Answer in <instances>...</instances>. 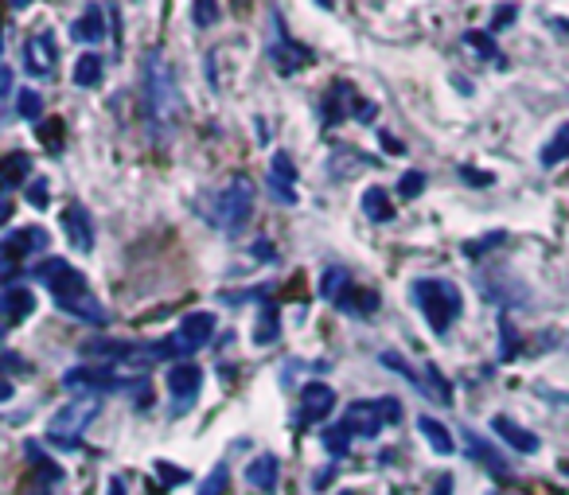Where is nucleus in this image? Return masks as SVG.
Listing matches in <instances>:
<instances>
[{
	"instance_id": "72a5a7b5",
	"label": "nucleus",
	"mask_w": 569,
	"mask_h": 495,
	"mask_svg": "<svg viewBox=\"0 0 569 495\" xmlns=\"http://www.w3.org/2000/svg\"><path fill=\"white\" fill-rule=\"evenodd\" d=\"M347 285H352V273H347V269H328V273H324V281H320V293L335 301V296H340V293L347 289Z\"/></svg>"
},
{
	"instance_id": "9d476101",
	"label": "nucleus",
	"mask_w": 569,
	"mask_h": 495,
	"mask_svg": "<svg viewBox=\"0 0 569 495\" xmlns=\"http://www.w3.org/2000/svg\"><path fill=\"white\" fill-rule=\"evenodd\" d=\"M47 246V230L43 227H24V230H12L5 242H0V266L5 269H16L20 262H28L35 250Z\"/></svg>"
},
{
	"instance_id": "f3484780",
	"label": "nucleus",
	"mask_w": 569,
	"mask_h": 495,
	"mask_svg": "<svg viewBox=\"0 0 569 495\" xmlns=\"http://www.w3.org/2000/svg\"><path fill=\"white\" fill-rule=\"evenodd\" d=\"M35 312V293L28 289V285H12V289L0 293V320L8 324H24Z\"/></svg>"
},
{
	"instance_id": "3c124183",
	"label": "nucleus",
	"mask_w": 569,
	"mask_h": 495,
	"mask_svg": "<svg viewBox=\"0 0 569 495\" xmlns=\"http://www.w3.org/2000/svg\"><path fill=\"white\" fill-rule=\"evenodd\" d=\"M5 335H8V324H5V320H0V344H5Z\"/></svg>"
},
{
	"instance_id": "c03bdc74",
	"label": "nucleus",
	"mask_w": 569,
	"mask_h": 495,
	"mask_svg": "<svg viewBox=\"0 0 569 495\" xmlns=\"http://www.w3.org/2000/svg\"><path fill=\"white\" fill-rule=\"evenodd\" d=\"M379 141H382V149L391 152V156H398V152H406V145L398 137H391V133H379Z\"/></svg>"
},
{
	"instance_id": "603ef678",
	"label": "nucleus",
	"mask_w": 569,
	"mask_h": 495,
	"mask_svg": "<svg viewBox=\"0 0 569 495\" xmlns=\"http://www.w3.org/2000/svg\"><path fill=\"white\" fill-rule=\"evenodd\" d=\"M340 495H367V491H355V488H343Z\"/></svg>"
},
{
	"instance_id": "cd10ccee",
	"label": "nucleus",
	"mask_w": 569,
	"mask_h": 495,
	"mask_svg": "<svg viewBox=\"0 0 569 495\" xmlns=\"http://www.w3.org/2000/svg\"><path fill=\"white\" fill-rule=\"evenodd\" d=\"M281 335V316H277V308L274 305H265L262 308V316H257V324H254V344L257 347H269Z\"/></svg>"
},
{
	"instance_id": "c85d7f7f",
	"label": "nucleus",
	"mask_w": 569,
	"mask_h": 495,
	"mask_svg": "<svg viewBox=\"0 0 569 495\" xmlns=\"http://www.w3.org/2000/svg\"><path fill=\"white\" fill-rule=\"evenodd\" d=\"M421 390H425V394H429V398H437V402H441V406H452V386H448V379H445V374L433 367V363H425Z\"/></svg>"
},
{
	"instance_id": "2f4dec72",
	"label": "nucleus",
	"mask_w": 569,
	"mask_h": 495,
	"mask_svg": "<svg viewBox=\"0 0 569 495\" xmlns=\"http://www.w3.org/2000/svg\"><path fill=\"white\" fill-rule=\"evenodd\" d=\"M35 137H40L51 152H59V145H63V121H59V117H43V121L35 125Z\"/></svg>"
},
{
	"instance_id": "de8ad7c7",
	"label": "nucleus",
	"mask_w": 569,
	"mask_h": 495,
	"mask_svg": "<svg viewBox=\"0 0 569 495\" xmlns=\"http://www.w3.org/2000/svg\"><path fill=\"white\" fill-rule=\"evenodd\" d=\"M433 495H452V476H441L437 480V491Z\"/></svg>"
},
{
	"instance_id": "aec40b11",
	"label": "nucleus",
	"mask_w": 569,
	"mask_h": 495,
	"mask_svg": "<svg viewBox=\"0 0 569 495\" xmlns=\"http://www.w3.org/2000/svg\"><path fill=\"white\" fill-rule=\"evenodd\" d=\"M277 480H281V461L274 452H262V457H254L246 464V484L257 488V491H274Z\"/></svg>"
},
{
	"instance_id": "f03ea898",
	"label": "nucleus",
	"mask_w": 569,
	"mask_h": 495,
	"mask_svg": "<svg viewBox=\"0 0 569 495\" xmlns=\"http://www.w3.org/2000/svg\"><path fill=\"white\" fill-rule=\"evenodd\" d=\"M140 90H145V117L152 129H160V133H168L179 117H184L188 102L184 94H179L176 86V71L172 63H168L160 51H149L145 63H140Z\"/></svg>"
},
{
	"instance_id": "7c9ffc66",
	"label": "nucleus",
	"mask_w": 569,
	"mask_h": 495,
	"mask_svg": "<svg viewBox=\"0 0 569 495\" xmlns=\"http://www.w3.org/2000/svg\"><path fill=\"white\" fill-rule=\"evenodd\" d=\"M324 449L332 452V457H347V449H352V429H347L343 422L332 425L324 433Z\"/></svg>"
},
{
	"instance_id": "f257e3e1",
	"label": "nucleus",
	"mask_w": 569,
	"mask_h": 495,
	"mask_svg": "<svg viewBox=\"0 0 569 495\" xmlns=\"http://www.w3.org/2000/svg\"><path fill=\"white\" fill-rule=\"evenodd\" d=\"M32 273L47 285L51 296H55V305L67 312V316L82 320V324H94V328L110 324V312L98 305V296L90 293L86 277H82V273L74 269L71 262H63V257H47V262H40Z\"/></svg>"
},
{
	"instance_id": "1a4fd4ad",
	"label": "nucleus",
	"mask_w": 569,
	"mask_h": 495,
	"mask_svg": "<svg viewBox=\"0 0 569 495\" xmlns=\"http://www.w3.org/2000/svg\"><path fill=\"white\" fill-rule=\"evenodd\" d=\"M269 63L277 67V74H296L304 71L308 63H313V51H308L304 44H296V39L284 32L281 16L274 20V44H269Z\"/></svg>"
},
{
	"instance_id": "79ce46f5",
	"label": "nucleus",
	"mask_w": 569,
	"mask_h": 495,
	"mask_svg": "<svg viewBox=\"0 0 569 495\" xmlns=\"http://www.w3.org/2000/svg\"><path fill=\"white\" fill-rule=\"evenodd\" d=\"M460 176H464V180H468V184H472V188H487V184H491V180H496V176H491V172H480V168H468V164H464V168H460Z\"/></svg>"
},
{
	"instance_id": "ea45409f",
	"label": "nucleus",
	"mask_w": 569,
	"mask_h": 495,
	"mask_svg": "<svg viewBox=\"0 0 569 495\" xmlns=\"http://www.w3.org/2000/svg\"><path fill=\"white\" fill-rule=\"evenodd\" d=\"M515 16H519V8L515 5H499L496 12H491V32H503V28H511Z\"/></svg>"
},
{
	"instance_id": "a211bd4d",
	"label": "nucleus",
	"mask_w": 569,
	"mask_h": 495,
	"mask_svg": "<svg viewBox=\"0 0 569 495\" xmlns=\"http://www.w3.org/2000/svg\"><path fill=\"white\" fill-rule=\"evenodd\" d=\"M464 449H468V457H472L476 464H484V468H487V472L496 476V480H511V464L503 461L499 452L491 449V445H487V441H484L480 433H472V429H464Z\"/></svg>"
},
{
	"instance_id": "0eeeda50",
	"label": "nucleus",
	"mask_w": 569,
	"mask_h": 495,
	"mask_svg": "<svg viewBox=\"0 0 569 495\" xmlns=\"http://www.w3.org/2000/svg\"><path fill=\"white\" fill-rule=\"evenodd\" d=\"M63 386L82 390V398H101V394H113V390H137L140 398L152 394L145 379L129 383V379H121V374H113L110 367H71L67 374H63Z\"/></svg>"
},
{
	"instance_id": "6ab92c4d",
	"label": "nucleus",
	"mask_w": 569,
	"mask_h": 495,
	"mask_svg": "<svg viewBox=\"0 0 569 495\" xmlns=\"http://www.w3.org/2000/svg\"><path fill=\"white\" fill-rule=\"evenodd\" d=\"M71 35H74V44H82V47L101 44V39H106V8H101V5L82 8V16L74 20Z\"/></svg>"
},
{
	"instance_id": "4468645a",
	"label": "nucleus",
	"mask_w": 569,
	"mask_h": 495,
	"mask_svg": "<svg viewBox=\"0 0 569 495\" xmlns=\"http://www.w3.org/2000/svg\"><path fill=\"white\" fill-rule=\"evenodd\" d=\"M24 67H28L32 78H43L55 71V35L51 32L28 35V44H24Z\"/></svg>"
},
{
	"instance_id": "49530a36",
	"label": "nucleus",
	"mask_w": 569,
	"mask_h": 495,
	"mask_svg": "<svg viewBox=\"0 0 569 495\" xmlns=\"http://www.w3.org/2000/svg\"><path fill=\"white\" fill-rule=\"evenodd\" d=\"M8 218H12V199H8V195H0V227H5Z\"/></svg>"
},
{
	"instance_id": "c9c22d12",
	"label": "nucleus",
	"mask_w": 569,
	"mask_h": 495,
	"mask_svg": "<svg viewBox=\"0 0 569 495\" xmlns=\"http://www.w3.org/2000/svg\"><path fill=\"white\" fill-rule=\"evenodd\" d=\"M421 191H425V172H418V168L398 180V195H402V199H418Z\"/></svg>"
},
{
	"instance_id": "8fccbe9b",
	"label": "nucleus",
	"mask_w": 569,
	"mask_h": 495,
	"mask_svg": "<svg viewBox=\"0 0 569 495\" xmlns=\"http://www.w3.org/2000/svg\"><path fill=\"white\" fill-rule=\"evenodd\" d=\"M8 398H12V383L0 374V402H8Z\"/></svg>"
},
{
	"instance_id": "bb28decb",
	"label": "nucleus",
	"mask_w": 569,
	"mask_h": 495,
	"mask_svg": "<svg viewBox=\"0 0 569 495\" xmlns=\"http://www.w3.org/2000/svg\"><path fill=\"white\" fill-rule=\"evenodd\" d=\"M418 429H421V437L433 445V452H441V457H448V452L457 449V445H452V437H448V429L437 418H429V413H421V418H418Z\"/></svg>"
},
{
	"instance_id": "39448f33",
	"label": "nucleus",
	"mask_w": 569,
	"mask_h": 495,
	"mask_svg": "<svg viewBox=\"0 0 569 495\" xmlns=\"http://www.w3.org/2000/svg\"><path fill=\"white\" fill-rule=\"evenodd\" d=\"M98 410H101L98 398H74V402H67V406H63L55 418H51L47 441H51V445H59L63 452L79 449L82 445V433L90 429V422L98 418Z\"/></svg>"
},
{
	"instance_id": "9b49d317",
	"label": "nucleus",
	"mask_w": 569,
	"mask_h": 495,
	"mask_svg": "<svg viewBox=\"0 0 569 495\" xmlns=\"http://www.w3.org/2000/svg\"><path fill=\"white\" fill-rule=\"evenodd\" d=\"M59 223H63V234H67L71 250H79V254L94 250V223H90V211H86L82 203H67V207H63Z\"/></svg>"
},
{
	"instance_id": "a18cd8bd",
	"label": "nucleus",
	"mask_w": 569,
	"mask_h": 495,
	"mask_svg": "<svg viewBox=\"0 0 569 495\" xmlns=\"http://www.w3.org/2000/svg\"><path fill=\"white\" fill-rule=\"evenodd\" d=\"M8 90H12V67H8L5 59H0V98H5Z\"/></svg>"
},
{
	"instance_id": "a878e982",
	"label": "nucleus",
	"mask_w": 569,
	"mask_h": 495,
	"mask_svg": "<svg viewBox=\"0 0 569 495\" xmlns=\"http://www.w3.org/2000/svg\"><path fill=\"white\" fill-rule=\"evenodd\" d=\"M101 74H106V63H101V55H94V51H86V55H79V63H74V86H98Z\"/></svg>"
},
{
	"instance_id": "4be33fe9",
	"label": "nucleus",
	"mask_w": 569,
	"mask_h": 495,
	"mask_svg": "<svg viewBox=\"0 0 569 495\" xmlns=\"http://www.w3.org/2000/svg\"><path fill=\"white\" fill-rule=\"evenodd\" d=\"M335 308L347 312V316H374V312H379V293L359 289V285H347V289L335 296Z\"/></svg>"
},
{
	"instance_id": "f704fd0d",
	"label": "nucleus",
	"mask_w": 569,
	"mask_h": 495,
	"mask_svg": "<svg viewBox=\"0 0 569 495\" xmlns=\"http://www.w3.org/2000/svg\"><path fill=\"white\" fill-rule=\"evenodd\" d=\"M464 44H468L472 51H480V59H499V47L487 32H464Z\"/></svg>"
},
{
	"instance_id": "ddd939ff",
	"label": "nucleus",
	"mask_w": 569,
	"mask_h": 495,
	"mask_svg": "<svg viewBox=\"0 0 569 495\" xmlns=\"http://www.w3.org/2000/svg\"><path fill=\"white\" fill-rule=\"evenodd\" d=\"M335 410V390L328 383H308L301 390V413H296V425H316L324 422Z\"/></svg>"
},
{
	"instance_id": "f8f14e48",
	"label": "nucleus",
	"mask_w": 569,
	"mask_h": 495,
	"mask_svg": "<svg viewBox=\"0 0 569 495\" xmlns=\"http://www.w3.org/2000/svg\"><path fill=\"white\" fill-rule=\"evenodd\" d=\"M168 386H172V394L179 398L176 413L191 410V406H196V398H199V386H203V371L191 359H179L176 367H168Z\"/></svg>"
},
{
	"instance_id": "e433bc0d",
	"label": "nucleus",
	"mask_w": 569,
	"mask_h": 495,
	"mask_svg": "<svg viewBox=\"0 0 569 495\" xmlns=\"http://www.w3.org/2000/svg\"><path fill=\"white\" fill-rule=\"evenodd\" d=\"M191 20H196V28H211V24L218 20V5H211V0L191 5Z\"/></svg>"
},
{
	"instance_id": "423d86ee",
	"label": "nucleus",
	"mask_w": 569,
	"mask_h": 495,
	"mask_svg": "<svg viewBox=\"0 0 569 495\" xmlns=\"http://www.w3.org/2000/svg\"><path fill=\"white\" fill-rule=\"evenodd\" d=\"M398 422H402V402L391 394L352 402L343 413V425L352 429V437H379L386 425H398Z\"/></svg>"
},
{
	"instance_id": "20e7f679",
	"label": "nucleus",
	"mask_w": 569,
	"mask_h": 495,
	"mask_svg": "<svg viewBox=\"0 0 569 495\" xmlns=\"http://www.w3.org/2000/svg\"><path fill=\"white\" fill-rule=\"evenodd\" d=\"M250 211H254V184L246 176H230L223 188L215 191L211 199V223L227 234H238L246 223H250Z\"/></svg>"
},
{
	"instance_id": "393cba45",
	"label": "nucleus",
	"mask_w": 569,
	"mask_h": 495,
	"mask_svg": "<svg viewBox=\"0 0 569 495\" xmlns=\"http://www.w3.org/2000/svg\"><path fill=\"white\" fill-rule=\"evenodd\" d=\"M538 160H542V168H554V164L569 160V121H562L558 129H554V137L546 141V149L538 152Z\"/></svg>"
},
{
	"instance_id": "5701e85b",
	"label": "nucleus",
	"mask_w": 569,
	"mask_h": 495,
	"mask_svg": "<svg viewBox=\"0 0 569 495\" xmlns=\"http://www.w3.org/2000/svg\"><path fill=\"white\" fill-rule=\"evenodd\" d=\"M28 176H32V156L28 152H8L5 160H0V195L8 188H28Z\"/></svg>"
},
{
	"instance_id": "4c0bfd02",
	"label": "nucleus",
	"mask_w": 569,
	"mask_h": 495,
	"mask_svg": "<svg viewBox=\"0 0 569 495\" xmlns=\"http://www.w3.org/2000/svg\"><path fill=\"white\" fill-rule=\"evenodd\" d=\"M503 242V230H496V234H484V238H476V242H468L464 246V254L468 257H480V254H487L491 246H499Z\"/></svg>"
},
{
	"instance_id": "473e14b6",
	"label": "nucleus",
	"mask_w": 569,
	"mask_h": 495,
	"mask_svg": "<svg viewBox=\"0 0 569 495\" xmlns=\"http://www.w3.org/2000/svg\"><path fill=\"white\" fill-rule=\"evenodd\" d=\"M152 472L160 476V488H176V484H188V468H176V464H168V461H152Z\"/></svg>"
},
{
	"instance_id": "37998d69",
	"label": "nucleus",
	"mask_w": 569,
	"mask_h": 495,
	"mask_svg": "<svg viewBox=\"0 0 569 495\" xmlns=\"http://www.w3.org/2000/svg\"><path fill=\"white\" fill-rule=\"evenodd\" d=\"M254 257H262V262H274L277 250L269 246V238H257V242H254Z\"/></svg>"
},
{
	"instance_id": "dca6fc26",
	"label": "nucleus",
	"mask_w": 569,
	"mask_h": 495,
	"mask_svg": "<svg viewBox=\"0 0 569 495\" xmlns=\"http://www.w3.org/2000/svg\"><path fill=\"white\" fill-rule=\"evenodd\" d=\"M269 191H274V199H281V203H296V191H293V184H296V164H293V156L289 152H274V160H269Z\"/></svg>"
},
{
	"instance_id": "2eb2a0df",
	"label": "nucleus",
	"mask_w": 569,
	"mask_h": 495,
	"mask_svg": "<svg viewBox=\"0 0 569 495\" xmlns=\"http://www.w3.org/2000/svg\"><path fill=\"white\" fill-rule=\"evenodd\" d=\"M359 102H363V98L355 94V86H352V82H332L328 98L320 102V113H324V125H335V121H343V117H355Z\"/></svg>"
},
{
	"instance_id": "58836bf2",
	"label": "nucleus",
	"mask_w": 569,
	"mask_h": 495,
	"mask_svg": "<svg viewBox=\"0 0 569 495\" xmlns=\"http://www.w3.org/2000/svg\"><path fill=\"white\" fill-rule=\"evenodd\" d=\"M223 488H227V464H218L211 476L203 480V488H199V495H223Z\"/></svg>"
},
{
	"instance_id": "864d4df0",
	"label": "nucleus",
	"mask_w": 569,
	"mask_h": 495,
	"mask_svg": "<svg viewBox=\"0 0 569 495\" xmlns=\"http://www.w3.org/2000/svg\"><path fill=\"white\" fill-rule=\"evenodd\" d=\"M491 495H499V491H491Z\"/></svg>"
},
{
	"instance_id": "09e8293b",
	"label": "nucleus",
	"mask_w": 569,
	"mask_h": 495,
	"mask_svg": "<svg viewBox=\"0 0 569 495\" xmlns=\"http://www.w3.org/2000/svg\"><path fill=\"white\" fill-rule=\"evenodd\" d=\"M110 495H125V484H121V476H110Z\"/></svg>"
},
{
	"instance_id": "c756f323",
	"label": "nucleus",
	"mask_w": 569,
	"mask_h": 495,
	"mask_svg": "<svg viewBox=\"0 0 569 495\" xmlns=\"http://www.w3.org/2000/svg\"><path fill=\"white\" fill-rule=\"evenodd\" d=\"M16 110H20L24 121H32V125H40V121H43V98L35 94V90H20Z\"/></svg>"
},
{
	"instance_id": "412c9836",
	"label": "nucleus",
	"mask_w": 569,
	"mask_h": 495,
	"mask_svg": "<svg viewBox=\"0 0 569 495\" xmlns=\"http://www.w3.org/2000/svg\"><path fill=\"white\" fill-rule=\"evenodd\" d=\"M491 429H496V437H503L515 452H538V437L530 433V429H523L519 422H511L507 413H496L491 418Z\"/></svg>"
},
{
	"instance_id": "a19ab883",
	"label": "nucleus",
	"mask_w": 569,
	"mask_h": 495,
	"mask_svg": "<svg viewBox=\"0 0 569 495\" xmlns=\"http://www.w3.org/2000/svg\"><path fill=\"white\" fill-rule=\"evenodd\" d=\"M28 203H32V207H40V211L47 207V180H43V176L28 180Z\"/></svg>"
},
{
	"instance_id": "7ed1b4c3",
	"label": "nucleus",
	"mask_w": 569,
	"mask_h": 495,
	"mask_svg": "<svg viewBox=\"0 0 569 495\" xmlns=\"http://www.w3.org/2000/svg\"><path fill=\"white\" fill-rule=\"evenodd\" d=\"M410 296H413V305L421 308V316L433 328V335H448V328L460 320V312H464L460 289L445 277H418Z\"/></svg>"
},
{
	"instance_id": "b1692460",
	"label": "nucleus",
	"mask_w": 569,
	"mask_h": 495,
	"mask_svg": "<svg viewBox=\"0 0 569 495\" xmlns=\"http://www.w3.org/2000/svg\"><path fill=\"white\" fill-rule=\"evenodd\" d=\"M363 215L371 218V223H391V218H394L391 195H386L379 184H371V188L363 191Z\"/></svg>"
},
{
	"instance_id": "6e6552de",
	"label": "nucleus",
	"mask_w": 569,
	"mask_h": 495,
	"mask_svg": "<svg viewBox=\"0 0 569 495\" xmlns=\"http://www.w3.org/2000/svg\"><path fill=\"white\" fill-rule=\"evenodd\" d=\"M211 335H215V316H211V312H191V316H184V320H179V328L168 335V344H172V351H176V363L191 359L196 351H203L207 344H211Z\"/></svg>"
}]
</instances>
